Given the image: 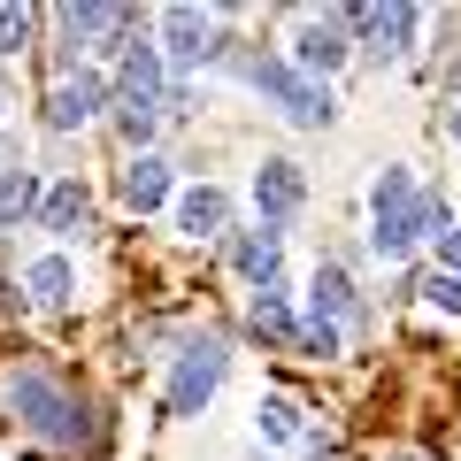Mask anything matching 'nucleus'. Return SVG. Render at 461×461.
<instances>
[{
  "instance_id": "nucleus-1",
  "label": "nucleus",
  "mask_w": 461,
  "mask_h": 461,
  "mask_svg": "<svg viewBox=\"0 0 461 461\" xmlns=\"http://www.w3.org/2000/svg\"><path fill=\"white\" fill-rule=\"evenodd\" d=\"M8 415H16L39 446H62V454H93L100 446V408L77 384H62L54 369H39V362H23L16 377H8Z\"/></svg>"
},
{
  "instance_id": "nucleus-2",
  "label": "nucleus",
  "mask_w": 461,
  "mask_h": 461,
  "mask_svg": "<svg viewBox=\"0 0 461 461\" xmlns=\"http://www.w3.org/2000/svg\"><path fill=\"white\" fill-rule=\"evenodd\" d=\"M446 223H454L446 200L423 193L415 169H384V177L369 185V247H377L384 262H408V254L423 247V239H438Z\"/></svg>"
},
{
  "instance_id": "nucleus-3",
  "label": "nucleus",
  "mask_w": 461,
  "mask_h": 461,
  "mask_svg": "<svg viewBox=\"0 0 461 461\" xmlns=\"http://www.w3.org/2000/svg\"><path fill=\"white\" fill-rule=\"evenodd\" d=\"M223 369H230V339L223 330H193V339L177 346V369H169V415H200L215 400V384H223Z\"/></svg>"
},
{
  "instance_id": "nucleus-4",
  "label": "nucleus",
  "mask_w": 461,
  "mask_h": 461,
  "mask_svg": "<svg viewBox=\"0 0 461 461\" xmlns=\"http://www.w3.org/2000/svg\"><path fill=\"white\" fill-rule=\"evenodd\" d=\"M154 47L169 54V69H200V62L223 54V16H215V8H193V0H177V8L154 16Z\"/></svg>"
},
{
  "instance_id": "nucleus-5",
  "label": "nucleus",
  "mask_w": 461,
  "mask_h": 461,
  "mask_svg": "<svg viewBox=\"0 0 461 461\" xmlns=\"http://www.w3.org/2000/svg\"><path fill=\"white\" fill-rule=\"evenodd\" d=\"M346 16V32L362 39V54H377V62H400V54L415 47V32H423V8L415 0H384V8H339Z\"/></svg>"
},
{
  "instance_id": "nucleus-6",
  "label": "nucleus",
  "mask_w": 461,
  "mask_h": 461,
  "mask_svg": "<svg viewBox=\"0 0 461 461\" xmlns=\"http://www.w3.org/2000/svg\"><path fill=\"white\" fill-rule=\"evenodd\" d=\"M346 54H354V32H346L339 8H323V16H308L293 32V69H300V77H323L330 85V69H339Z\"/></svg>"
},
{
  "instance_id": "nucleus-7",
  "label": "nucleus",
  "mask_w": 461,
  "mask_h": 461,
  "mask_svg": "<svg viewBox=\"0 0 461 461\" xmlns=\"http://www.w3.org/2000/svg\"><path fill=\"white\" fill-rule=\"evenodd\" d=\"M100 108H115V85L85 62L77 77H54V93H47V131H77V123H93Z\"/></svg>"
},
{
  "instance_id": "nucleus-8",
  "label": "nucleus",
  "mask_w": 461,
  "mask_h": 461,
  "mask_svg": "<svg viewBox=\"0 0 461 461\" xmlns=\"http://www.w3.org/2000/svg\"><path fill=\"white\" fill-rule=\"evenodd\" d=\"M300 200H308V177H300V162H262V169H254V208H262V223H269V230L293 223Z\"/></svg>"
},
{
  "instance_id": "nucleus-9",
  "label": "nucleus",
  "mask_w": 461,
  "mask_h": 461,
  "mask_svg": "<svg viewBox=\"0 0 461 461\" xmlns=\"http://www.w3.org/2000/svg\"><path fill=\"white\" fill-rule=\"evenodd\" d=\"M308 315H323V323H362V293H354V277H346V262H315L308 277Z\"/></svg>"
},
{
  "instance_id": "nucleus-10",
  "label": "nucleus",
  "mask_w": 461,
  "mask_h": 461,
  "mask_svg": "<svg viewBox=\"0 0 461 461\" xmlns=\"http://www.w3.org/2000/svg\"><path fill=\"white\" fill-rule=\"evenodd\" d=\"M177 230L185 239H230V193L223 185H185L177 193Z\"/></svg>"
},
{
  "instance_id": "nucleus-11",
  "label": "nucleus",
  "mask_w": 461,
  "mask_h": 461,
  "mask_svg": "<svg viewBox=\"0 0 461 461\" xmlns=\"http://www.w3.org/2000/svg\"><path fill=\"white\" fill-rule=\"evenodd\" d=\"M277 254H285V230L254 223V230H230V269L262 293V285H277Z\"/></svg>"
},
{
  "instance_id": "nucleus-12",
  "label": "nucleus",
  "mask_w": 461,
  "mask_h": 461,
  "mask_svg": "<svg viewBox=\"0 0 461 461\" xmlns=\"http://www.w3.org/2000/svg\"><path fill=\"white\" fill-rule=\"evenodd\" d=\"M123 208H139V215L177 208V177H169L162 154H131V169H123Z\"/></svg>"
},
{
  "instance_id": "nucleus-13",
  "label": "nucleus",
  "mask_w": 461,
  "mask_h": 461,
  "mask_svg": "<svg viewBox=\"0 0 461 461\" xmlns=\"http://www.w3.org/2000/svg\"><path fill=\"white\" fill-rule=\"evenodd\" d=\"M39 230H54V239H77V230H93V193H85L77 177L47 185V200H39Z\"/></svg>"
},
{
  "instance_id": "nucleus-14",
  "label": "nucleus",
  "mask_w": 461,
  "mask_h": 461,
  "mask_svg": "<svg viewBox=\"0 0 461 461\" xmlns=\"http://www.w3.org/2000/svg\"><path fill=\"white\" fill-rule=\"evenodd\" d=\"M23 300H32V308H69V300H77V269H69V254H39L32 269H23Z\"/></svg>"
},
{
  "instance_id": "nucleus-15",
  "label": "nucleus",
  "mask_w": 461,
  "mask_h": 461,
  "mask_svg": "<svg viewBox=\"0 0 461 461\" xmlns=\"http://www.w3.org/2000/svg\"><path fill=\"white\" fill-rule=\"evenodd\" d=\"M239 77H247L254 93L269 100V108H285V100L300 93V69H293V54H239Z\"/></svg>"
},
{
  "instance_id": "nucleus-16",
  "label": "nucleus",
  "mask_w": 461,
  "mask_h": 461,
  "mask_svg": "<svg viewBox=\"0 0 461 461\" xmlns=\"http://www.w3.org/2000/svg\"><path fill=\"white\" fill-rule=\"evenodd\" d=\"M247 323L262 330L269 346H300V315H293V300H285V285H262V293H254Z\"/></svg>"
},
{
  "instance_id": "nucleus-17",
  "label": "nucleus",
  "mask_w": 461,
  "mask_h": 461,
  "mask_svg": "<svg viewBox=\"0 0 461 461\" xmlns=\"http://www.w3.org/2000/svg\"><path fill=\"white\" fill-rule=\"evenodd\" d=\"M39 200H47L39 169H0V230H16V223H39Z\"/></svg>"
},
{
  "instance_id": "nucleus-18",
  "label": "nucleus",
  "mask_w": 461,
  "mask_h": 461,
  "mask_svg": "<svg viewBox=\"0 0 461 461\" xmlns=\"http://www.w3.org/2000/svg\"><path fill=\"white\" fill-rule=\"evenodd\" d=\"M285 123H293V131H323V123H330V115H339V93H330V85L323 77H300V93L293 100H285Z\"/></svg>"
},
{
  "instance_id": "nucleus-19",
  "label": "nucleus",
  "mask_w": 461,
  "mask_h": 461,
  "mask_svg": "<svg viewBox=\"0 0 461 461\" xmlns=\"http://www.w3.org/2000/svg\"><path fill=\"white\" fill-rule=\"evenodd\" d=\"M115 131H123V147H131V154H154V131H162V100H131V93H115Z\"/></svg>"
},
{
  "instance_id": "nucleus-20",
  "label": "nucleus",
  "mask_w": 461,
  "mask_h": 461,
  "mask_svg": "<svg viewBox=\"0 0 461 461\" xmlns=\"http://www.w3.org/2000/svg\"><path fill=\"white\" fill-rule=\"evenodd\" d=\"M254 430H262L269 446H293V438H300V400H285V393H269L262 408H254Z\"/></svg>"
},
{
  "instance_id": "nucleus-21",
  "label": "nucleus",
  "mask_w": 461,
  "mask_h": 461,
  "mask_svg": "<svg viewBox=\"0 0 461 461\" xmlns=\"http://www.w3.org/2000/svg\"><path fill=\"white\" fill-rule=\"evenodd\" d=\"M39 32V8H0V54H23Z\"/></svg>"
},
{
  "instance_id": "nucleus-22",
  "label": "nucleus",
  "mask_w": 461,
  "mask_h": 461,
  "mask_svg": "<svg viewBox=\"0 0 461 461\" xmlns=\"http://www.w3.org/2000/svg\"><path fill=\"white\" fill-rule=\"evenodd\" d=\"M415 293L430 300L438 315H461V277H446V269H430V277H415Z\"/></svg>"
},
{
  "instance_id": "nucleus-23",
  "label": "nucleus",
  "mask_w": 461,
  "mask_h": 461,
  "mask_svg": "<svg viewBox=\"0 0 461 461\" xmlns=\"http://www.w3.org/2000/svg\"><path fill=\"white\" fill-rule=\"evenodd\" d=\"M300 346H308V354H323V362H330V354H339V346H346V330H339V323H323V315H308V323H300Z\"/></svg>"
},
{
  "instance_id": "nucleus-24",
  "label": "nucleus",
  "mask_w": 461,
  "mask_h": 461,
  "mask_svg": "<svg viewBox=\"0 0 461 461\" xmlns=\"http://www.w3.org/2000/svg\"><path fill=\"white\" fill-rule=\"evenodd\" d=\"M438 269H446V277H461V223L438 230Z\"/></svg>"
},
{
  "instance_id": "nucleus-25",
  "label": "nucleus",
  "mask_w": 461,
  "mask_h": 461,
  "mask_svg": "<svg viewBox=\"0 0 461 461\" xmlns=\"http://www.w3.org/2000/svg\"><path fill=\"white\" fill-rule=\"evenodd\" d=\"M162 115H193V85H185V77L162 85Z\"/></svg>"
},
{
  "instance_id": "nucleus-26",
  "label": "nucleus",
  "mask_w": 461,
  "mask_h": 461,
  "mask_svg": "<svg viewBox=\"0 0 461 461\" xmlns=\"http://www.w3.org/2000/svg\"><path fill=\"white\" fill-rule=\"evenodd\" d=\"M308 461H339V438H308Z\"/></svg>"
},
{
  "instance_id": "nucleus-27",
  "label": "nucleus",
  "mask_w": 461,
  "mask_h": 461,
  "mask_svg": "<svg viewBox=\"0 0 461 461\" xmlns=\"http://www.w3.org/2000/svg\"><path fill=\"white\" fill-rule=\"evenodd\" d=\"M446 139H454V147H461V108H454V115H446Z\"/></svg>"
},
{
  "instance_id": "nucleus-28",
  "label": "nucleus",
  "mask_w": 461,
  "mask_h": 461,
  "mask_svg": "<svg viewBox=\"0 0 461 461\" xmlns=\"http://www.w3.org/2000/svg\"><path fill=\"white\" fill-rule=\"evenodd\" d=\"M446 93H454V100H461V62H454V69H446Z\"/></svg>"
},
{
  "instance_id": "nucleus-29",
  "label": "nucleus",
  "mask_w": 461,
  "mask_h": 461,
  "mask_svg": "<svg viewBox=\"0 0 461 461\" xmlns=\"http://www.w3.org/2000/svg\"><path fill=\"white\" fill-rule=\"evenodd\" d=\"M393 461H423V454H393Z\"/></svg>"
},
{
  "instance_id": "nucleus-30",
  "label": "nucleus",
  "mask_w": 461,
  "mask_h": 461,
  "mask_svg": "<svg viewBox=\"0 0 461 461\" xmlns=\"http://www.w3.org/2000/svg\"><path fill=\"white\" fill-rule=\"evenodd\" d=\"M0 108H8V100H0Z\"/></svg>"
}]
</instances>
